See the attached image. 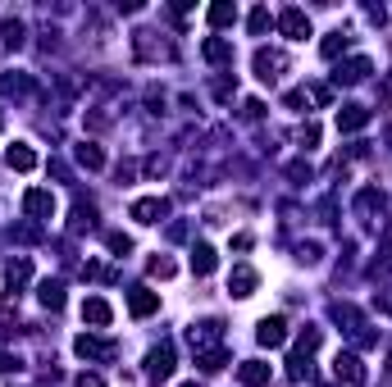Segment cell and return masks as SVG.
<instances>
[{
  "instance_id": "44dd1931",
  "label": "cell",
  "mask_w": 392,
  "mask_h": 387,
  "mask_svg": "<svg viewBox=\"0 0 392 387\" xmlns=\"http://www.w3.org/2000/svg\"><path fill=\"white\" fill-rule=\"evenodd\" d=\"M96 224V205H91V201H78V205H73V228H91Z\"/></svg>"
},
{
  "instance_id": "74e56055",
  "label": "cell",
  "mask_w": 392,
  "mask_h": 387,
  "mask_svg": "<svg viewBox=\"0 0 392 387\" xmlns=\"http://www.w3.org/2000/svg\"><path fill=\"white\" fill-rule=\"evenodd\" d=\"M388 374H392V355H388Z\"/></svg>"
},
{
  "instance_id": "d6986e66",
  "label": "cell",
  "mask_w": 392,
  "mask_h": 387,
  "mask_svg": "<svg viewBox=\"0 0 392 387\" xmlns=\"http://www.w3.org/2000/svg\"><path fill=\"white\" fill-rule=\"evenodd\" d=\"M37 296H42V305H46V310H64V287H60V283H51V278H46L42 287H37Z\"/></svg>"
},
{
  "instance_id": "8d00e7d4",
  "label": "cell",
  "mask_w": 392,
  "mask_h": 387,
  "mask_svg": "<svg viewBox=\"0 0 392 387\" xmlns=\"http://www.w3.org/2000/svg\"><path fill=\"white\" fill-rule=\"evenodd\" d=\"M379 310H384V315H392V296H384V301H379Z\"/></svg>"
},
{
  "instance_id": "3957f363",
  "label": "cell",
  "mask_w": 392,
  "mask_h": 387,
  "mask_svg": "<svg viewBox=\"0 0 392 387\" xmlns=\"http://www.w3.org/2000/svg\"><path fill=\"white\" fill-rule=\"evenodd\" d=\"M283 69H288V55H279V51H255V77H260V82H279Z\"/></svg>"
},
{
  "instance_id": "d6a6232c",
  "label": "cell",
  "mask_w": 392,
  "mask_h": 387,
  "mask_svg": "<svg viewBox=\"0 0 392 387\" xmlns=\"http://www.w3.org/2000/svg\"><path fill=\"white\" fill-rule=\"evenodd\" d=\"M296 137H301V146H315V141H320V123H305Z\"/></svg>"
},
{
  "instance_id": "d590c367",
  "label": "cell",
  "mask_w": 392,
  "mask_h": 387,
  "mask_svg": "<svg viewBox=\"0 0 392 387\" xmlns=\"http://www.w3.org/2000/svg\"><path fill=\"white\" fill-rule=\"evenodd\" d=\"M0 369H18V360H14V355H5V351H0Z\"/></svg>"
},
{
  "instance_id": "f546056e",
  "label": "cell",
  "mask_w": 392,
  "mask_h": 387,
  "mask_svg": "<svg viewBox=\"0 0 392 387\" xmlns=\"http://www.w3.org/2000/svg\"><path fill=\"white\" fill-rule=\"evenodd\" d=\"M320 337H324L320 328H301V342H296V346H301V355H310L315 346H320Z\"/></svg>"
},
{
  "instance_id": "7402d4cb",
  "label": "cell",
  "mask_w": 392,
  "mask_h": 387,
  "mask_svg": "<svg viewBox=\"0 0 392 387\" xmlns=\"http://www.w3.org/2000/svg\"><path fill=\"white\" fill-rule=\"evenodd\" d=\"M351 46V37L347 32H329V42H324V60H338L342 51Z\"/></svg>"
},
{
  "instance_id": "cb8c5ba5",
  "label": "cell",
  "mask_w": 392,
  "mask_h": 387,
  "mask_svg": "<svg viewBox=\"0 0 392 387\" xmlns=\"http://www.w3.org/2000/svg\"><path fill=\"white\" fill-rule=\"evenodd\" d=\"M210 27H228V23H233V18H237V9L233 5H210Z\"/></svg>"
},
{
  "instance_id": "e575fe53",
  "label": "cell",
  "mask_w": 392,
  "mask_h": 387,
  "mask_svg": "<svg viewBox=\"0 0 392 387\" xmlns=\"http://www.w3.org/2000/svg\"><path fill=\"white\" fill-rule=\"evenodd\" d=\"M187 237V224H169V241H183Z\"/></svg>"
},
{
  "instance_id": "d4e9b609",
  "label": "cell",
  "mask_w": 392,
  "mask_h": 387,
  "mask_svg": "<svg viewBox=\"0 0 392 387\" xmlns=\"http://www.w3.org/2000/svg\"><path fill=\"white\" fill-rule=\"evenodd\" d=\"M215 337H219V324H196L192 333H187V342H192V346H206V342H215Z\"/></svg>"
},
{
  "instance_id": "8fae6325",
  "label": "cell",
  "mask_w": 392,
  "mask_h": 387,
  "mask_svg": "<svg viewBox=\"0 0 392 387\" xmlns=\"http://www.w3.org/2000/svg\"><path fill=\"white\" fill-rule=\"evenodd\" d=\"M5 160H9V169H18V173H32L37 169V151L23 146V141H14V146L5 151Z\"/></svg>"
},
{
  "instance_id": "f35d334b",
  "label": "cell",
  "mask_w": 392,
  "mask_h": 387,
  "mask_svg": "<svg viewBox=\"0 0 392 387\" xmlns=\"http://www.w3.org/2000/svg\"><path fill=\"white\" fill-rule=\"evenodd\" d=\"M0 128H5V119H0Z\"/></svg>"
},
{
  "instance_id": "1f68e13d",
  "label": "cell",
  "mask_w": 392,
  "mask_h": 387,
  "mask_svg": "<svg viewBox=\"0 0 392 387\" xmlns=\"http://www.w3.org/2000/svg\"><path fill=\"white\" fill-rule=\"evenodd\" d=\"M151 274H156V278H174V260L156 255V260H151Z\"/></svg>"
},
{
  "instance_id": "7a4b0ae2",
  "label": "cell",
  "mask_w": 392,
  "mask_h": 387,
  "mask_svg": "<svg viewBox=\"0 0 392 387\" xmlns=\"http://www.w3.org/2000/svg\"><path fill=\"white\" fill-rule=\"evenodd\" d=\"M279 32L288 37V42H305V37H310V18H305V9H283L279 14Z\"/></svg>"
},
{
  "instance_id": "f1b7e54d",
  "label": "cell",
  "mask_w": 392,
  "mask_h": 387,
  "mask_svg": "<svg viewBox=\"0 0 392 387\" xmlns=\"http://www.w3.org/2000/svg\"><path fill=\"white\" fill-rule=\"evenodd\" d=\"M105 246H110L114 255H128V250H132V237H123V232H110V237H105Z\"/></svg>"
},
{
  "instance_id": "484cf974",
  "label": "cell",
  "mask_w": 392,
  "mask_h": 387,
  "mask_svg": "<svg viewBox=\"0 0 392 387\" xmlns=\"http://www.w3.org/2000/svg\"><path fill=\"white\" fill-rule=\"evenodd\" d=\"M246 27H251V37H265V32H270V9H251Z\"/></svg>"
},
{
  "instance_id": "277c9868",
  "label": "cell",
  "mask_w": 392,
  "mask_h": 387,
  "mask_svg": "<svg viewBox=\"0 0 392 387\" xmlns=\"http://www.w3.org/2000/svg\"><path fill=\"white\" fill-rule=\"evenodd\" d=\"M146 374H151V379H160V383L174 374V346H169V342L151 346V355H146Z\"/></svg>"
},
{
  "instance_id": "ba28073f",
  "label": "cell",
  "mask_w": 392,
  "mask_h": 387,
  "mask_svg": "<svg viewBox=\"0 0 392 387\" xmlns=\"http://www.w3.org/2000/svg\"><path fill=\"white\" fill-rule=\"evenodd\" d=\"M333 374H338L342 383H365V364H360V355H351V351H338Z\"/></svg>"
},
{
  "instance_id": "9a60e30c",
  "label": "cell",
  "mask_w": 392,
  "mask_h": 387,
  "mask_svg": "<svg viewBox=\"0 0 392 387\" xmlns=\"http://www.w3.org/2000/svg\"><path fill=\"white\" fill-rule=\"evenodd\" d=\"M369 73H374V64H369V60H351V64H342V69H338V82L356 87V82H365Z\"/></svg>"
},
{
  "instance_id": "ac0fdd59",
  "label": "cell",
  "mask_w": 392,
  "mask_h": 387,
  "mask_svg": "<svg viewBox=\"0 0 392 387\" xmlns=\"http://www.w3.org/2000/svg\"><path fill=\"white\" fill-rule=\"evenodd\" d=\"M201 51H206V60H210V64H233V46L219 42V37H210V42L201 46Z\"/></svg>"
},
{
  "instance_id": "2e32d148",
  "label": "cell",
  "mask_w": 392,
  "mask_h": 387,
  "mask_svg": "<svg viewBox=\"0 0 392 387\" xmlns=\"http://www.w3.org/2000/svg\"><path fill=\"white\" fill-rule=\"evenodd\" d=\"M82 319H87V324H96V328H105L114 315H110V305H105L101 296H87V301H82Z\"/></svg>"
},
{
  "instance_id": "4dcf8cb0",
  "label": "cell",
  "mask_w": 392,
  "mask_h": 387,
  "mask_svg": "<svg viewBox=\"0 0 392 387\" xmlns=\"http://www.w3.org/2000/svg\"><path fill=\"white\" fill-rule=\"evenodd\" d=\"M0 91H5V96H9V91L23 96V91H27V77H9V73H5V77H0Z\"/></svg>"
},
{
  "instance_id": "7c38bea8",
  "label": "cell",
  "mask_w": 392,
  "mask_h": 387,
  "mask_svg": "<svg viewBox=\"0 0 392 387\" xmlns=\"http://www.w3.org/2000/svg\"><path fill=\"white\" fill-rule=\"evenodd\" d=\"M365 123H369L365 105H342V110H338V128L342 132H356V128H365Z\"/></svg>"
},
{
  "instance_id": "8992f818",
  "label": "cell",
  "mask_w": 392,
  "mask_h": 387,
  "mask_svg": "<svg viewBox=\"0 0 392 387\" xmlns=\"http://www.w3.org/2000/svg\"><path fill=\"white\" fill-rule=\"evenodd\" d=\"M255 342L260 346H283L288 342V319H260V324H255Z\"/></svg>"
},
{
  "instance_id": "52a82bcc",
  "label": "cell",
  "mask_w": 392,
  "mask_h": 387,
  "mask_svg": "<svg viewBox=\"0 0 392 387\" xmlns=\"http://www.w3.org/2000/svg\"><path fill=\"white\" fill-rule=\"evenodd\" d=\"M128 310H132V319L156 315V310H160V292H151V287H132V292H128Z\"/></svg>"
},
{
  "instance_id": "30bf717a",
  "label": "cell",
  "mask_w": 392,
  "mask_h": 387,
  "mask_svg": "<svg viewBox=\"0 0 392 387\" xmlns=\"http://www.w3.org/2000/svg\"><path fill=\"white\" fill-rule=\"evenodd\" d=\"M27 278H32V265H27V255H18V260H9V265H5V287H9V296H14L18 287L27 283Z\"/></svg>"
},
{
  "instance_id": "ffe728a7",
  "label": "cell",
  "mask_w": 392,
  "mask_h": 387,
  "mask_svg": "<svg viewBox=\"0 0 392 387\" xmlns=\"http://www.w3.org/2000/svg\"><path fill=\"white\" fill-rule=\"evenodd\" d=\"M73 155H78V164H82V169H101V164H105L101 146H91V141H82V146L73 151Z\"/></svg>"
},
{
  "instance_id": "836d02e7",
  "label": "cell",
  "mask_w": 392,
  "mask_h": 387,
  "mask_svg": "<svg viewBox=\"0 0 392 387\" xmlns=\"http://www.w3.org/2000/svg\"><path fill=\"white\" fill-rule=\"evenodd\" d=\"M73 387H105V383H101V374H78Z\"/></svg>"
},
{
  "instance_id": "9c48e42d",
  "label": "cell",
  "mask_w": 392,
  "mask_h": 387,
  "mask_svg": "<svg viewBox=\"0 0 392 387\" xmlns=\"http://www.w3.org/2000/svg\"><path fill=\"white\" fill-rule=\"evenodd\" d=\"M23 210H27L32 219H51V215H55V196H51V191H42V187H32V191L23 196Z\"/></svg>"
},
{
  "instance_id": "6da1fadb",
  "label": "cell",
  "mask_w": 392,
  "mask_h": 387,
  "mask_svg": "<svg viewBox=\"0 0 392 387\" xmlns=\"http://www.w3.org/2000/svg\"><path fill=\"white\" fill-rule=\"evenodd\" d=\"M73 351H78L82 360H114V355H119V346H114V342H105V337L82 333L78 342H73Z\"/></svg>"
},
{
  "instance_id": "5bb4252c",
  "label": "cell",
  "mask_w": 392,
  "mask_h": 387,
  "mask_svg": "<svg viewBox=\"0 0 392 387\" xmlns=\"http://www.w3.org/2000/svg\"><path fill=\"white\" fill-rule=\"evenodd\" d=\"M215 265H219V255H215V246H192V274L196 278H206V274H215Z\"/></svg>"
},
{
  "instance_id": "5b68a950",
  "label": "cell",
  "mask_w": 392,
  "mask_h": 387,
  "mask_svg": "<svg viewBox=\"0 0 392 387\" xmlns=\"http://www.w3.org/2000/svg\"><path fill=\"white\" fill-rule=\"evenodd\" d=\"M165 215H169V201H165V196H141V201H132V219H137V224H160Z\"/></svg>"
},
{
  "instance_id": "603a6c76",
  "label": "cell",
  "mask_w": 392,
  "mask_h": 387,
  "mask_svg": "<svg viewBox=\"0 0 392 387\" xmlns=\"http://www.w3.org/2000/svg\"><path fill=\"white\" fill-rule=\"evenodd\" d=\"M288 374H292L296 383H301V379H315V369H310V355H301V351H296L292 360H288Z\"/></svg>"
},
{
  "instance_id": "83f0119b",
  "label": "cell",
  "mask_w": 392,
  "mask_h": 387,
  "mask_svg": "<svg viewBox=\"0 0 392 387\" xmlns=\"http://www.w3.org/2000/svg\"><path fill=\"white\" fill-rule=\"evenodd\" d=\"M196 364H201V369H206V374L224 369V351H201V355H196Z\"/></svg>"
},
{
  "instance_id": "4fadbf2b",
  "label": "cell",
  "mask_w": 392,
  "mask_h": 387,
  "mask_svg": "<svg viewBox=\"0 0 392 387\" xmlns=\"http://www.w3.org/2000/svg\"><path fill=\"white\" fill-rule=\"evenodd\" d=\"M255 283H260V278H255V269L237 265V269H233V278H228V292H233V296H251V292H255Z\"/></svg>"
},
{
  "instance_id": "4316f807",
  "label": "cell",
  "mask_w": 392,
  "mask_h": 387,
  "mask_svg": "<svg viewBox=\"0 0 392 387\" xmlns=\"http://www.w3.org/2000/svg\"><path fill=\"white\" fill-rule=\"evenodd\" d=\"M0 37H5V46H23V23H18V18L0 23Z\"/></svg>"
},
{
  "instance_id": "e0dca14e",
  "label": "cell",
  "mask_w": 392,
  "mask_h": 387,
  "mask_svg": "<svg viewBox=\"0 0 392 387\" xmlns=\"http://www.w3.org/2000/svg\"><path fill=\"white\" fill-rule=\"evenodd\" d=\"M237 379H242L246 387H265V383H270V364H260V360H246L242 369H237Z\"/></svg>"
}]
</instances>
